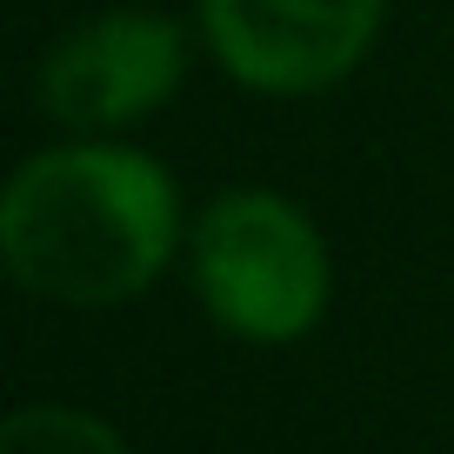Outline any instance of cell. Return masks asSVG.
<instances>
[{
	"mask_svg": "<svg viewBox=\"0 0 454 454\" xmlns=\"http://www.w3.org/2000/svg\"><path fill=\"white\" fill-rule=\"evenodd\" d=\"M181 207L160 160L128 147H54L0 200V247L20 287L60 308L134 301L174 254Z\"/></svg>",
	"mask_w": 454,
	"mask_h": 454,
	"instance_id": "obj_1",
	"label": "cell"
},
{
	"mask_svg": "<svg viewBox=\"0 0 454 454\" xmlns=\"http://www.w3.org/2000/svg\"><path fill=\"white\" fill-rule=\"evenodd\" d=\"M387 0H200L207 47L261 94H314L368 54Z\"/></svg>",
	"mask_w": 454,
	"mask_h": 454,
	"instance_id": "obj_3",
	"label": "cell"
},
{
	"mask_svg": "<svg viewBox=\"0 0 454 454\" xmlns=\"http://www.w3.org/2000/svg\"><path fill=\"white\" fill-rule=\"evenodd\" d=\"M194 287L234 334L294 340L327 308V247L281 194L234 187L194 227Z\"/></svg>",
	"mask_w": 454,
	"mask_h": 454,
	"instance_id": "obj_2",
	"label": "cell"
},
{
	"mask_svg": "<svg viewBox=\"0 0 454 454\" xmlns=\"http://www.w3.org/2000/svg\"><path fill=\"white\" fill-rule=\"evenodd\" d=\"M187 41L160 14H100L41 60V107L60 128H128L181 87Z\"/></svg>",
	"mask_w": 454,
	"mask_h": 454,
	"instance_id": "obj_4",
	"label": "cell"
},
{
	"mask_svg": "<svg viewBox=\"0 0 454 454\" xmlns=\"http://www.w3.org/2000/svg\"><path fill=\"white\" fill-rule=\"evenodd\" d=\"M0 454H128V441L81 408H14L0 427Z\"/></svg>",
	"mask_w": 454,
	"mask_h": 454,
	"instance_id": "obj_5",
	"label": "cell"
}]
</instances>
